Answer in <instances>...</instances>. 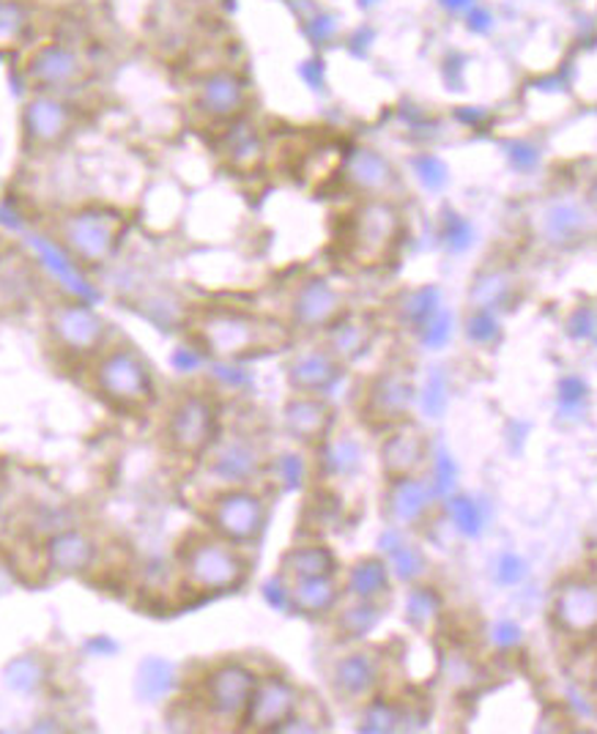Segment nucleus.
<instances>
[{
	"label": "nucleus",
	"instance_id": "1",
	"mask_svg": "<svg viewBox=\"0 0 597 734\" xmlns=\"http://www.w3.org/2000/svg\"><path fill=\"white\" fill-rule=\"evenodd\" d=\"M195 334L208 354L239 362L255 354H272L288 343L279 323L241 310H208L195 321Z\"/></svg>",
	"mask_w": 597,
	"mask_h": 734
},
{
	"label": "nucleus",
	"instance_id": "2",
	"mask_svg": "<svg viewBox=\"0 0 597 734\" xmlns=\"http://www.w3.org/2000/svg\"><path fill=\"white\" fill-rule=\"evenodd\" d=\"M129 219L113 206H77L55 222V239L82 268H99L110 263L124 241Z\"/></svg>",
	"mask_w": 597,
	"mask_h": 734
},
{
	"label": "nucleus",
	"instance_id": "3",
	"mask_svg": "<svg viewBox=\"0 0 597 734\" xmlns=\"http://www.w3.org/2000/svg\"><path fill=\"white\" fill-rule=\"evenodd\" d=\"M403 236V214L389 197H361L345 228V255L359 268L389 263Z\"/></svg>",
	"mask_w": 597,
	"mask_h": 734
},
{
	"label": "nucleus",
	"instance_id": "4",
	"mask_svg": "<svg viewBox=\"0 0 597 734\" xmlns=\"http://www.w3.org/2000/svg\"><path fill=\"white\" fill-rule=\"evenodd\" d=\"M181 575L190 589L203 595L233 592L250 575V564L241 557L239 546L219 535H195L181 546Z\"/></svg>",
	"mask_w": 597,
	"mask_h": 734
},
{
	"label": "nucleus",
	"instance_id": "5",
	"mask_svg": "<svg viewBox=\"0 0 597 734\" xmlns=\"http://www.w3.org/2000/svg\"><path fill=\"white\" fill-rule=\"evenodd\" d=\"M22 77L33 91L66 96L91 82L93 64L77 44L66 38H42L22 53Z\"/></svg>",
	"mask_w": 597,
	"mask_h": 734
},
{
	"label": "nucleus",
	"instance_id": "6",
	"mask_svg": "<svg viewBox=\"0 0 597 734\" xmlns=\"http://www.w3.org/2000/svg\"><path fill=\"white\" fill-rule=\"evenodd\" d=\"M93 387L120 411H142L157 394L151 367L131 348H115L99 356L93 365Z\"/></svg>",
	"mask_w": 597,
	"mask_h": 734
},
{
	"label": "nucleus",
	"instance_id": "7",
	"mask_svg": "<svg viewBox=\"0 0 597 734\" xmlns=\"http://www.w3.org/2000/svg\"><path fill=\"white\" fill-rule=\"evenodd\" d=\"M162 438L179 458H203L219 438V411L206 394H181L164 416Z\"/></svg>",
	"mask_w": 597,
	"mask_h": 734
},
{
	"label": "nucleus",
	"instance_id": "8",
	"mask_svg": "<svg viewBox=\"0 0 597 734\" xmlns=\"http://www.w3.org/2000/svg\"><path fill=\"white\" fill-rule=\"evenodd\" d=\"M250 104V80L233 66H214L192 82V107L206 124L228 126L244 118Z\"/></svg>",
	"mask_w": 597,
	"mask_h": 734
},
{
	"label": "nucleus",
	"instance_id": "9",
	"mask_svg": "<svg viewBox=\"0 0 597 734\" xmlns=\"http://www.w3.org/2000/svg\"><path fill=\"white\" fill-rule=\"evenodd\" d=\"M22 142L27 151L47 153L64 146L77 126V107L60 93L33 91L22 104Z\"/></svg>",
	"mask_w": 597,
	"mask_h": 734
},
{
	"label": "nucleus",
	"instance_id": "10",
	"mask_svg": "<svg viewBox=\"0 0 597 734\" xmlns=\"http://www.w3.org/2000/svg\"><path fill=\"white\" fill-rule=\"evenodd\" d=\"M266 518V502L246 488H225L222 493L214 496L211 509H208V524H211L214 535L233 542V546H252L261 540Z\"/></svg>",
	"mask_w": 597,
	"mask_h": 734
},
{
	"label": "nucleus",
	"instance_id": "11",
	"mask_svg": "<svg viewBox=\"0 0 597 734\" xmlns=\"http://www.w3.org/2000/svg\"><path fill=\"white\" fill-rule=\"evenodd\" d=\"M47 329L53 343L64 354L93 356L104 348L107 323L85 301H60L49 310Z\"/></svg>",
	"mask_w": 597,
	"mask_h": 734
},
{
	"label": "nucleus",
	"instance_id": "12",
	"mask_svg": "<svg viewBox=\"0 0 597 734\" xmlns=\"http://www.w3.org/2000/svg\"><path fill=\"white\" fill-rule=\"evenodd\" d=\"M416 389L409 372L383 370L367 383L365 400H361V420L372 431H389V427L409 422L411 405H414Z\"/></svg>",
	"mask_w": 597,
	"mask_h": 734
},
{
	"label": "nucleus",
	"instance_id": "13",
	"mask_svg": "<svg viewBox=\"0 0 597 734\" xmlns=\"http://www.w3.org/2000/svg\"><path fill=\"white\" fill-rule=\"evenodd\" d=\"M257 677L241 663H222L203 679V704L217 721L241 723Z\"/></svg>",
	"mask_w": 597,
	"mask_h": 734
},
{
	"label": "nucleus",
	"instance_id": "14",
	"mask_svg": "<svg viewBox=\"0 0 597 734\" xmlns=\"http://www.w3.org/2000/svg\"><path fill=\"white\" fill-rule=\"evenodd\" d=\"M299 710V690L285 677H263L255 683L244 726L252 732H283Z\"/></svg>",
	"mask_w": 597,
	"mask_h": 734
},
{
	"label": "nucleus",
	"instance_id": "15",
	"mask_svg": "<svg viewBox=\"0 0 597 734\" xmlns=\"http://www.w3.org/2000/svg\"><path fill=\"white\" fill-rule=\"evenodd\" d=\"M334 409L323 394H301L285 400L283 405V427L294 441L305 447H321L334 427Z\"/></svg>",
	"mask_w": 597,
	"mask_h": 734
},
{
	"label": "nucleus",
	"instance_id": "16",
	"mask_svg": "<svg viewBox=\"0 0 597 734\" xmlns=\"http://www.w3.org/2000/svg\"><path fill=\"white\" fill-rule=\"evenodd\" d=\"M345 312V299L332 283L323 277H310L294 290L290 299V318L305 332H318L337 321Z\"/></svg>",
	"mask_w": 597,
	"mask_h": 734
},
{
	"label": "nucleus",
	"instance_id": "17",
	"mask_svg": "<svg viewBox=\"0 0 597 734\" xmlns=\"http://www.w3.org/2000/svg\"><path fill=\"white\" fill-rule=\"evenodd\" d=\"M427 455V436L411 422H400V425L389 427L387 438L378 449V460H381L383 480L394 482L403 477H416V471L425 466Z\"/></svg>",
	"mask_w": 597,
	"mask_h": 734
},
{
	"label": "nucleus",
	"instance_id": "18",
	"mask_svg": "<svg viewBox=\"0 0 597 734\" xmlns=\"http://www.w3.org/2000/svg\"><path fill=\"white\" fill-rule=\"evenodd\" d=\"M217 151L225 168L236 175H255L263 168V162H266V140H263V131L246 118L222 126Z\"/></svg>",
	"mask_w": 597,
	"mask_h": 734
},
{
	"label": "nucleus",
	"instance_id": "19",
	"mask_svg": "<svg viewBox=\"0 0 597 734\" xmlns=\"http://www.w3.org/2000/svg\"><path fill=\"white\" fill-rule=\"evenodd\" d=\"M266 466L263 452L250 438H228L222 444H214V455L208 460V471L228 488H244L257 480Z\"/></svg>",
	"mask_w": 597,
	"mask_h": 734
},
{
	"label": "nucleus",
	"instance_id": "20",
	"mask_svg": "<svg viewBox=\"0 0 597 734\" xmlns=\"http://www.w3.org/2000/svg\"><path fill=\"white\" fill-rule=\"evenodd\" d=\"M343 179L361 197H389L398 186L392 162L376 148H354L343 162Z\"/></svg>",
	"mask_w": 597,
	"mask_h": 734
},
{
	"label": "nucleus",
	"instance_id": "21",
	"mask_svg": "<svg viewBox=\"0 0 597 734\" xmlns=\"http://www.w3.org/2000/svg\"><path fill=\"white\" fill-rule=\"evenodd\" d=\"M345 365L337 356L329 354L326 348H312L301 351L285 367V378H288V387L294 392L301 394H326L329 389L337 387V381L343 378Z\"/></svg>",
	"mask_w": 597,
	"mask_h": 734
},
{
	"label": "nucleus",
	"instance_id": "22",
	"mask_svg": "<svg viewBox=\"0 0 597 734\" xmlns=\"http://www.w3.org/2000/svg\"><path fill=\"white\" fill-rule=\"evenodd\" d=\"M378 677H381V666H378L376 655L365 650H356L334 663L332 674H329V683H332V690L337 699L365 701L376 690Z\"/></svg>",
	"mask_w": 597,
	"mask_h": 734
},
{
	"label": "nucleus",
	"instance_id": "23",
	"mask_svg": "<svg viewBox=\"0 0 597 734\" xmlns=\"http://www.w3.org/2000/svg\"><path fill=\"white\" fill-rule=\"evenodd\" d=\"M436 491L430 482L420 480V477H403V480L389 482L387 491V518L394 526H414L425 518L430 509Z\"/></svg>",
	"mask_w": 597,
	"mask_h": 734
},
{
	"label": "nucleus",
	"instance_id": "24",
	"mask_svg": "<svg viewBox=\"0 0 597 734\" xmlns=\"http://www.w3.org/2000/svg\"><path fill=\"white\" fill-rule=\"evenodd\" d=\"M326 332V351L337 356L343 365L356 362L370 351L372 340H376V326L367 316H356V312L345 310L332 326L323 329Z\"/></svg>",
	"mask_w": 597,
	"mask_h": 734
},
{
	"label": "nucleus",
	"instance_id": "25",
	"mask_svg": "<svg viewBox=\"0 0 597 734\" xmlns=\"http://www.w3.org/2000/svg\"><path fill=\"white\" fill-rule=\"evenodd\" d=\"M47 562L60 575H85L96 562V542L80 529L58 531L47 542Z\"/></svg>",
	"mask_w": 597,
	"mask_h": 734
},
{
	"label": "nucleus",
	"instance_id": "26",
	"mask_svg": "<svg viewBox=\"0 0 597 734\" xmlns=\"http://www.w3.org/2000/svg\"><path fill=\"white\" fill-rule=\"evenodd\" d=\"M553 617L570 633H589L597 628V589L589 584H567L553 600Z\"/></svg>",
	"mask_w": 597,
	"mask_h": 734
},
{
	"label": "nucleus",
	"instance_id": "27",
	"mask_svg": "<svg viewBox=\"0 0 597 734\" xmlns=\"http://www.w3.org/2000/svg\"><path fill=\"white\" fill-rule=\"evenodd\" d=\"M334 573H337V559L326 546H318V542L288 548L279 559V575L285 581L334 578Z\"/></svg>",
	"mask_w": 597,
	"mask_h": 734
},
{
	"label": "nucleus",
	"instance_id": "28",
	"mask_svg": "<svg viewBox=\"0 0 597 734\" xmlns=\"http://www.w3.org/2000/svg\"><path fill=\"white\" fill-rule=\"evenodd\" d=\"M33 38V9L27 0H0V58L25 53Z\"/></svg>",
	"mask_w": 597,
	"mask_h": 734
},
{
	"label": "nucleus",
	"instance_id": "29",
	"mask_svg": "<svg viewBox=\"0 0 597 734\" xmlns=\"http://www.w3.org/2000/svg\"><path fill=\"white\" fill-rule=\"evenodd\" d=\"M288 589L290 611H299L305 617H326L340 600V586L334 584V578L288 581Z\"/></svg>",
	"mask_w": 597,
	"mask_h": 734
},
{
	"label": "nucleus",
	"instance_id": "30",
	"mask_svg": "<svg viewBox=\"0 0 597 734\" xmlns=\"http://www.w3.org/2000/svg\"><path fill=\"white\" fill-rule=\"evenodd\" d=\"M389 578H392V570H389L387 559L365 557L351 564L348 578H345V592L354 600L378 603V597L389 595Z\"/></svg>",
	"mask_w": 597,
	"mask_h": 734
},
{
	"label": "nucleus",
	"instance_id": "31",
	"mask_svg": "<svg viewBox=\"0 0 597 734\" xmlns=\"http://www.w3.org/2000/svg\"><path fill=\"white\" fill-rule=\"evenodd\" d=\"M381 548L387 551V564L394 573V578H400L403 584H414V581H420L422 575H425L427 567L425 557H422L420 548L405 542L403 537H400V531L389 529L387 535L381 537Z\"/></svg>",
	"mask_w": 597,
	"mask_h": 734
},
{
	"label": "nucleus",
	"instance_id": "32",
	"mask_svg": "<svg viewBox=\"0 0 597 734\" xmlns=\"http://www.w3.org/2000/svg\"><path fill=\"white\" fill-rule=\"evenodd\" d=\"M318 452H321V469L326 477H351L356 474L361 466V447L348 436L343 438L329 436L326 441L318 447Z\"/></svg>",
	"mask_w": 597,
	"mask_h": 734
},
{
	"label": "nucleus",
	"instance_id": "33",
	"mask_svg": "<svg viewBox=\"0 0 597 734\" xmlns=\"http://www.w3.org/2000/svg\"><path fill=\"white\" fill-rule=\"evenodd\" d=\"M584 228V214L575 206H570V203H556L542 217V233H546L551 244H573V241L581 239Z\"/></svg>",
	"mask_w": 597,
	"mask_h": 734
},
{
	"label": "nucleus",
	"instance_id": "34",
	"mask_svg": "<svg viewBox=\"0 0 597 734\" xmlns=\"http://www.w3.org/2000/svg\"><path fill=\"white\" fill-rule=\"evenodd\" d=\"M381 619V606L378 603H367V600H356L354 606L343 608L337 613V633L340 639H361V635L370 633L372 628Z\"/></svg>",
	"mask_w": 597,
	"mask_h": 734
},
{
	"label": "nucleus",
	"instance_id": "35",
	"mask_svg": "<svg viewBox=\"0 0 597 734\" xmlns=\"http://www.w3.org/2000/svg\"><path fill=\"white\" fill-rule=\"evenodd\" d=\"M405 723V715L400 712V707H394L392 701H383V699H372L370 704L365 707V712H361L359 718V732L365 734H392L398 732V729H403Z\"/></svg>",
	"mask_w": 597,
	"mask_h": 734
},
{
	"label": "nucleus",
	"instance_id": "36",
	"mask_svg": "<svg viewBox=\"0 0 597 734\" xmlns=\"http://www.w3.org/2000/svg\"><path fill=\"white\" fill-rule=\"evenodd\" d=\"M438 310H441V307H438V290L433 288V285L411 290V294H405L403 301H400V316H403V321L409 323L411 329H416V332H420Z\"/></svg>",
	"mask_w": 597,
	"mask_h": 734
},
{
	"label": "nucleus",
	"instance_id": "37",
	"mask_svg": "<svg viewBox=\"0 0 597 734\" xmlns=\"http://www.w3.org/2000/svg\"><path fill=\"white\" fill-rule=\"evenodd\" d=\"M438 617H441V597L427 586L411 589L409 600H405V619L416 630H430L438 622Z\"/></svg>",
	"mask_w": 597,
	"mask_h": 734
},
{
	"label": "nucleus",
	"instance_id": "38",
	"mask_svg": "<svg viewBox=\"0 0 597 734\" xmlns=\"http://www.w3.org/2000/svg\"><path fill=\"white\" fill-rule=\"evenodd\" d=\"M447 513L449 520L455 524V529L463 537H480L485 529V509L480 502H474L471 496H449L447 498Z\"/></svg>",
	"mask_w": 597,
	"mask_h": 734
},
{
	"label": "nucleus",
	"instance_id": "39",
	"mask_svg": "<svg viewBox=\"0 0 597 734\" xmlns=\"http://www.w3.org/2000/svg\"><path fill=\"white\" fill-rule=\"evenodd\" d=\"M42 683H44V666L38 657L22 655L5 666V685H9L11 690L31 693V690H36Z\"/></svg>",
	"mask_w": 597,
	"mask_h": 734
},
{
	"label": "nucleus",
	"instance_id": "40",
	"mask_svg": "<svg viewBox=\"0 0 597 734\" xmlns=\"http://www.w3.org/2000/svg\"><path fill=\"white\" fill-rule=\"evenodd\" d=\"M137 688H140V693L148 696V699L164 696L170 688H173V666L159 661V657L146 661L142 663L140 674H137Z\"/></svg>",
	"mask_w": 597,
	"mask_h": 734
},
{
	"label": "nucleus",
	"instance_id": "41",
	"mask_svg": "<svg viewBox=\"0 0 597 734\" xmlns=\"http://www.w3.org/2000/svg\"><path fill=\"white\" fill-rule=\"evenodd\" d=\"M507 290H509L507 274L491 272L485 274V277L477 279L474 288H471V301H474V307L491 310V307L502 305V301L507 299Z\"/></svg>",
	"mask_w": 597,
	"mask_h": 734
},
{
	"label": "nucleus",
	"instance_id": "42",
	"mask_svg": "<svg viewBox=\"0 0 597 734\" xmlns=\"http://www.w3.org/2000/svg\"><path fill=\"white\" fill-rule=\"evenodd\" d=\"M466 334H469L471 343L477 345H493L498 340V323L493 318L491 310H482V307H474V312L466 321Z\"/></svg>",
	"mask_w": 597,
	"mask_h": 734
},
{
	"label": "nucleus",
	"instance_id": "43",
	"mask_svg": "<svg viewBox=\"0 0 597 734\" xmlns=\"http://www.w3.org/2000/svg\"><path fill=\"white\" fill-rule=\"evenodd\" d=\"M449 337H452V316L444 310H438L436 316L420 329V340L422 345H427V348H444V345L449 343Z\"/></svg>",
	"mask_w": 597,
	"mask_h": 734
},
{
	"label": "nucleus",
	"instance_id": "44",
	"mask_svg": "<svg viewBox=\"0 0 597 734\" xmlns=\"http://www.w3.org/2000/svg\"><path fill=\"white\" fill-rule=\"evenodd\" d=\"M414 170L416 179H420L427 190H441V186L447 184V164H444L438 157L422 153V157L414 159Z\"/></svg>",
	"mask_w": 597,
	"mask_h": 734
},
{
	"label": "nucleus",
	"instance_id": "45",
	"mask_svg": "<svg viewBox=\"0 0 597 734\" xmlns=\"http://www.w3.org/2000/svg\"><path fill=\"white\" fill-rule=\"evenodd\" d=\"M274 474L285 491H296L305 482V460L299 455H279L274 460Z\"/></svg>",
	"mask_w": 597,
	"mask_h": 734
},
{
	"label": "nucleus",
	"instance_id": "46",
	"mask_svg": "<svg viewBox=\"0 0 597 734\" xmlns=\"http://www.w3.org/2000/svg\"><path fill=\"white\" fill-rule=\"evenodd\" d=\"M441 239L452 252H463L471 244V225L458 214H447L441 222Z\"/></svg>",
	"mask_w": 597,
	"mask_h": 734
},
{
	"label": "nucleus",
	"instance_id": "47",
	"mask_svg": "<svg viewBox=\"0 0 597 734\" xmlns=\"http://www.w3.org/2000/svg\"><path fill=\"white\" fill-rule=\"evenodd\" d=\"M422 409L427 416H438L447 409V387H444V376L438 370L427 378L425 389H422Z\"/></svg>",
	"mask_w": 597,
	"mask_h": 734
},
{
	"label": "nucleus",
	"instance_id": "48",
	"mask_svg": "<svg viewBox=\"0 0 597 734\" xmlns=\"http://www.w3.org/2000/svg\"><path fill=\"white\" fill-rule=\"evenodd\" d=\"M455 482H458V466H455V460L449 458L447 452H438L436 469H433V482H430L436 496H449Z\"/></svg>",
	"mask_w": 597,
	"mask_h": 734
},
{
	"label": "nucleus",
	"instance_id": "49",
	"mask_svg": "<svg viewBox=\"0 0 597 734\" xmlns=\"http://www.w3.org/2000/svg\"><path fill=\"white\" fill-rule=\"evenodd\" d=\"M496 581L502 586H515L526 578V562L518 553H502L496 562Z\"/></svg>",
	"mask_w": 597,
	"mask_h": 734
},
{
	"label": "nucleus",
	"instance_id": "50",
	"mask_svg": "<svg viewBox=\"0 0 597 734\" xmlns=\"http://www.w3.org/2000/svg\"><path fill=\"white\" fill-rule=\"evenodd\" d=\"M586 400V383L581 378L567 376L559 381V409L575 411Z\"/></svg>",
	"mask_w": 597,
	"mask_h": 734
},
{
	"label": "nucleus",
	"instance_id": "51",
	"mask_svg": "<svg viewBox=\"0 0 597 734\" xmlns=\"http://www.w3.org/2000/svg\"><path fill=\"white\" fill-rule=\"evenodd\" d=\"M507 157L518 170H529V168H535L540 153H537V148L531 146V142H509Z\"/></svg>",
	"mask_w": 597,
	"mask_h": 734
},
{
	"label": "nucleus",
	"instance_id": "52",
	"mask_svg": "<svg viewBox=\"0 0 597 734\" xmlns=\"http://www.w3.org/2000/svg\"><path fill=\"white\" fill-rule=\"evenodd\" d=\"M567 326H570V334H573V337H589V334L597 329L595 312H592L589 307H581V310L573 312V318H570Z\"/></svg>",
	"mask_w": 597,
	"mask_h": 734
},
{
	"label": "nucleus",
	"instance_id": "53",
	"mask_svg": "<svg viewBox=\"0 0 597 734\" xmlns=\"http://www.w3.org/2000/svg\"><path fill=\"white\" fill-rule=\"evenodd\" d=\"M520 628L515 622H509V619H504V622H496V628H493V644L502 646V650H509V646H515L520 641Z\"/></svg>",
	"mask_w": 597,
	"mask_h": 734
},
{
	"label": "nucleus",
	"instance_id": "54",
	"mask_svg": "<svg viewBox=\"0 0 597 734\" xmlns=\"http://www.w3.org/2000/svg\"><path fill=\"white\" fill-rule=\"evenodd\" d=\"M173 362L181 367V370H195V367L200 365V356L192 354V351H186V348H181L179 354L173 356Z\"/></svg>",
	"mask_w": 597,
	"mask_h": 734
},
{
	"label": "nucleus",
	"instance_id": "55",
	"mask_svg": "<svg viewBox=\"0 0 597 734\" xmlns=\"http://www.w3.org/2000/svg\"><path fill=\"white\" fill-rule=\"evenodd\" d=\"M441 5L449 11H469L474 0H441Z\"/></svg>",
	"mask_w": 597,
	"mask_h": 734
},
{
	"label": "nucleus",
	"instance_id": "56",
	"mask_svg": "<svg viewBox=\"0 0 597 734\" xmlns=\"http://www.w3.org/2000/svg\"><path fill=\"white\" fill-rule=\"evenodd\" d=\"M586 197H589V203H592V206L597 208V179L592 181V186H589V192H586Z\"/></svg>",
	"mask_w": 597,
	"mask_h": 734
}]
</instances>
